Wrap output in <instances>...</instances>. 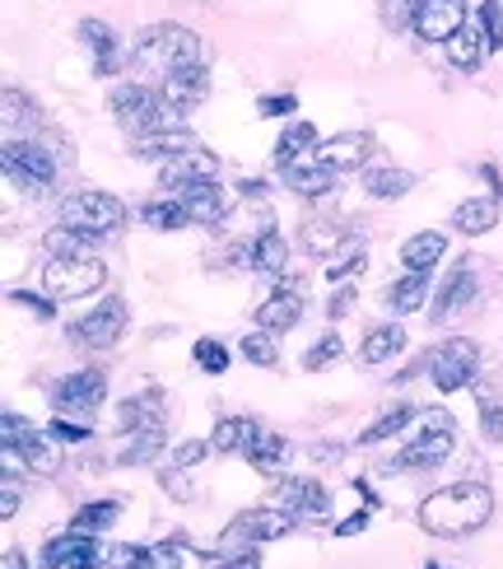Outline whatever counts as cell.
Returning a JSON list of instances; mask_svg holds the SVG:
<instances>
[{
	"instance_id": "cell-32",
	"label": "cell",
	"mask_w": 503,
	"mask_h": 569,
	"mask_svg": "<svg viewBox=\"0 0 503 569\" xmlns=\"http://www.w3.org/2000/svg\"><path fill=\"white\" fill-rule=\"evenodd\" d=\"M284 262H290V243H284V233L280 229H266L261 239L252 243V271H271L280 276Z\"/></svg>"
},
{
	"instance_id": "cell-56",
	"label": "cell",
	"mask_w": 503,
	"mask_h": 569,
	"mask_svg": "<svg viewBox=\"0 0 503 569\" xmlns=\"http://www.w3.org/2000/svg\"><path fill=\"white\" fill-rule=\"evenodd\" d=\"M294 108H299L294 93H284V99H261V103H256L261 117H284V112H294Z\"/></svg>"
},
{
	"instance_id": "cell-17",
	"label": "cell",
	"mask_w": 503,
	"mask_h": 569,
	"mask_svg": "<svg viewBox=\"0 0 503 569\" xmlns=\"http://www.w3.org/2000/svg\"><path fill=\"white\" fill-rule=\"evenodd\" d=\"M205 93H210V70L205 66H182V70H168L163 76V99L178 112H191Z\"/></svg>"
},
{
	"instance_id": "cell-7",
	"label": "cell",
	"mask_w": 503,
	"mask_h": 569,
	"mask_svg": "<svg viewBox=\"0 0 503 569\" xmlns=\"http://www.w3.org/2000/svg\"><path fill=\"white\" fill-rule=\"evenodd\" d=\"M103 280H108V267L93 252H84V257H52V262L42 267V284H47V295H52V299H84V295L99 290Z\"/></svg>"
},
{
	"instance_id": "cell-30",
	"label": "cell",
	"mask_w": 503,
	"mask_h": 569,
	"mask_svg": "<svg viewBox=\"0 0 503 569\" xmlns=\"http://www.w3.org/2000/svg\"><path fill=\"white\" fill-rule=\"evenodd\" d=\"M462 233H490L499 224V197H471L457 206V216H452Z\"/></svg>"
},
{
	"instance_id": "cell-59",
	"label": "cell",
	"mask_w": 503,
	"mask_h": 569,
	"mask_svg": "<svg viewBox=\"0 0 503 569\" xmlns=\"http://www.w3.org/2000/svg\"><path fill=\"white\" fill-rule=\"evenodd\" d=\"M364 528H369V513H354V518H345V523L335 528V532H341V537H354V532H364Z\"/></svg>"
},
{
	"instance_id": "cell-6",
	"label": "cell",
	"mask_w": 503,
	"mask_h": 569,
	"mask_svg": "<svg viewBox=\"0 0 503 569\" xmlns=\"http://www.w3.org/2000/svg\"><path fill=\"white\" fill-rule=\"evenodd\" d=\"M475 365H481V350H475L466 337H447L420 360V373L434 378L439 392H462L475 383Z\"/></svg>"
},
{
	"instance_id": "cell-26",
	"label": "cell",
	"mask_w": 503,
	"mask_h": 569,
	"mask_svg": "<svg viewBox=\"0 0 503 569\" xmlns=\"http://www.w3.org/2000/svg\"><path fill=\"white\" fill-rule=\"evenodd\" d=\"M61 439L52 435V430H47V435H29V439H23L19 448H14V453L23 458V467H29V471H38V477H52V471L61 467V448H57Z\"/></svg>"
},
{
	"instance_id": "cell-5",
	"label": "cell",
	"mask_w": 503,
	"mask_h": 569,
	"mask_svg": "<svg viewBox=\"0 0 503 569\" xmlns=\"http://www.w3.org/2000/svg\"><path fill=\"white\" fill-rule=\"evenodd\" d=\"M61 224L80 229L84 239H108V233L127 224V206L108 192H76L61 201Z\"/></svg>"
},
{
	"instance_id": "cell-60",
	"label": "cell",
	"mask_w": 503,
	"mask_h": 569,
	"mask_svg": "<svg viewBox=\"0 0 503 569\" xmlns=\"http://www.w3.org/2000/svg\"><path fill=\"white\" fill-rule=\"evenodd\" d=\"M345 308H350V290H341V295H335V303H331V313H345Z\"/></svg>"
},
{
	"instance_id": "cell-21",
	"label": "cell",
	"mask_w": 503,
	"mask_h": 569,
	"mask_svg": "<svg viewBox=\"0 0 503 569\" xmlns=\"http://www.w3.org/2000/svg\"><path fill=\"white\" fill-rule=\"evenodd\" d=\"M443 47H447V61L457 70H481V61L490 52V38H485L481 23H466V29H457Z\"/></svg>"
},
{
	"instance_id": "cell-23",
	"label": "cell",
	"mask_w": 503,
	"mask_h": 569,
	"mask_svg": "<svg viewBox=\"0 0 503 569\" xmlns=\"http://www.w3.org/2000/svg\"><path fill=\"white\" fill-rule=\"evenodd\" d=\"M280 173H284V182H290L299 197H326L331 192V178H335L318 154H308V159L290 163V169H280Z\"/></svg>"
},
{
	"instance_id": "cell-2",
	"label": "cell",
	"mask_w": 503,
	"mask_h": 569,
	"mask_svg": "<svg viewBox=\"0 0 503 569\" xmlns=\"http://www.w3.org/2000/svg\"><path fill=\"white\" fill-rule=\"evenodd\" d=\"M112 112L122 131L131 136H150V131H163V127H178V108L163 99V89H150V84H117L112 89Z\"/></svg>"
},
{
	"instance_id": "cell-35",
	"label": "cell",
	"mask_w": 503,
	"mask_h": 569,
	"mask_svg": "<svg viewBox=\"0 0 503 569\" xmlns=\"http://www.w3.org/2000/svg\"><path fill=\"white\" fill-rule=\"evenodd\" d=\"M411 173H401V169H373L369 178H364V187H369V197H378V201H396V197H405L411 192Z\"/></svg>"
},
{
	"instance_id": "cell-49",
	"label": "cell",
	"mask_w": 503,
	"mask_h": 569,
	"mask_svg": "<svg viewBox=\"0 0 503 569\" xmlns=\"http://www.w3.org/2000/svg\"><path fill=\"white\" fill-rule=\"evenodd\" d=\"M331 360H341V337H322L313 350L303 355V369H322V365H331Z\"/></svg>"
},
{
	"instance_id": "cell-18",
	"label": "cell",
	"mask_w": 503,
	"mask_h": 569,
	"mask_svg": "<svg viewBox=\"0 0 503 569\" xmlns=\"http://www.w3.org/2000/svg\"><path fill=\"white\" fill-rule=\"evenodd\" d=\"M373 154V136H364V131H345V136H331L326 146H318V159L326 163L331 173H350V169H359Z\"/></svg>"
},
{
	"instance_id": "cell-10",
	"label": "cell",
	"mask_w": 503,
	"mask_h": 569,
	"mask_svg": "<svg viewBox=\"0 0 503 569\" xmlns=\"http://www.w3.org/2000/svg\"><path fill=\"white\" fill-rule=\"evenodd\" d=\"M122 331H127V299L108 295L99 308H93V313H84L76 322V341L89 346V350H108V346H117Z\"/></svg>"
},
{
	"instance_id": "cell-11",
	"label": "cell",
	"mask_w": 503,
	"mask_h": 569,
	"mask_svg": "<svg viewBox=\"0 0 503 569\" xmlns=\"http://www.w3.org/2000/svg\"><path fill=\"white\" fill-rule=\"evenodd\" d=\"M290 518H294V513H284V509H275V505L248 509V513H238L233 523H229L224 547H256V541H275V537H284V532L294 528Z\"/></svg>"
},
{
	"instance_id": "cell-33",
	"label": "cell",
	"mask_w": 503,
	"mask_h": 569,
	"mask_svg": "<svg viewBox=\"0 0 503 569\" xmlns=\"http://www.w3.org/2000/svg\"><path fill=\"white\" fill-rule=\"evenodd\" d=\"M411 420H415V407H405V401H396V407H388V411H382V416L369 425L364 435H359V443H382V439H396V435H401Z\"/></svg>"
},
{
	"instance_id": "cell-58",
	"label": "cell",
	"mask_w": 503,
	"mask_h": 569,
	"mask_svg": "<svg viewBox=\"0 0 503 569\" xmlns=\"http://www.w3.org/2000/svg\"><path fill=\"white\" fill-rule=\"evenodd\" d=\"M210 569H261V560H256V551L248 547V551H238V556H229V560H220V565H210Z\"/></svg>"
},
{
	"instance_id": "cell-55",
	"label": "cell",
	"mask_w": 503,
	"mask_h": 569,
	"mask_svg": "<svg viewBox=\"0 0 503 569\" xmlns=\"http://www.w3.org/2000/svg\"><path fill=\"white\" fill-rule=\"evenodd\" d=\"M52 435H57L61 443H80V439H89V425H76V420L57 416V420H52Z\"/></svg>"
},
{
	"instance_id": "cell-19",
	"label": "cell",
	"mask_w": 503,
	"mask_h": 569,
	"mask_svg": "<svg viewBox=\"0 0 503 569\" xmlns=\"http://www.w3.org/2000/svg\"><path fill=\"white\" fill-rule=\"evenodd\" d=\"M178 197H182V206L191 210V224H220V220L229 216V197H224V187L214 182V178L182 187Z\"/></svg>"
},
{
	"instance_id": "cell-54",
	"label": "cell",
	"mask_w": 503,
	"mask_h": 569,
	"mask_svg": "<svg viewBox=\"0 0 503 569\" xmlns=\"http://www.w3.org/2000/svg\"><path fill=\"white\" fill-rule=\"evenodd\" d=\"M331 509V490L318 486V481H308V500H303V513H313V518H326Z\"/></svg>"
},
{
	"instance_id": "cell-13",
	"label": "cell",
	"mask_w": 503,
	"mask_h": 569,
	"mask_svg": "<svg viewBox=\"0 0 503 569\" xmlns=\"http://www.w3.org/2000/svg\"><path fill=\"white\" fill-rule=\"evenodd\" d=\"M108 556H99V541L93 532L70 528L66 537H52L42 551V569H99Z\"/></svg>"
},
{
	"instance_id": "cell-51",
	"label": "cell",
	"mask_w": 503,
	"mask_h": 569,
	"mask_svg": "<svg viewBox=\"0 0 503 569\" xmlns=\"http://www.w3.org/2000/svg\"><path fill=\"white\" fill-rule=\"evenodd\" d=\"M0 430H6V448H19L23 439L33 435V425L19 420V411H6V416H0Z\"/></svg>"
},
{
	"instance_id": "cell-29",
	"label": "cell",
	"mask_w": 503,
	"mask_h": 569,
	"mask_svg": "<svg viewBox=\"0 0 503 569\" xmlns=\"http://www.w3.org/2000/svg\"><path fill=\"white\" fill-rule=\"evenodd\" d=\"M308 154H318V131L308 122H290V127H284V136L275 140V163H280V169H290V163H299Z\"/></svg>"
},
{
	"instance_id": "cell-24",
	"label": "cell",
	"mask_w": 503,
	"mask_h": 569,
	"mask_svg": "<svg viewBox=\"0 0 503 569\" xmlns=\"http://www.w3.org/2000/svg\"><path fill=\"white\" fill-rule=\"evenodd\" d=\"M163 420V397L159 392H140V397H127L117 407V425L131 435V430H159Z\"/></svg>"
},
{
	"instance_id": "cell-62",
	"label": "cell",
	"mask_w": 503,
	"mask_h": 569,
	"mask_svg": "<svg viewBox=\"0 0 503 569\" xmlns=\"http://www.w3.org/2000/svg\"><path fill=\"white\" fill-rule=\"evenodd\" d=\"M429 569H434V565H429Z\"/></svg>"
},
{
	"instance_id": "cell-34",
	"label": "cell",
	"mask_w": 503,
	"mask_h": 569,
	"mask_svg": "<svg viewBox=\"0 0 503 569\" xmlns=\"http://www.w3.org/2000/svg\"><path fill=\"white\" fill-rule=\"evenodd\" d=\"M401 346H405V331L396 322H382V327H373L369 337H364V360L369 365H382V360H392Z\"/></svg>"
},
{
	"instance_id": "cell-45",
	"label": "cell",
	"mask_w": 503,
	"mask_h": 569,
	"mask_svg": "<svg viewBox=\"0 0 503 569\" xmlns=\"http://www.w3.org/2000/svg\"><path fill=\"white\" fill-rule=\"evenodd\" d=\"M191 355H197V365H201L205 373H224V369H229V350L214 341V337H201Z\"/></svg>"
},
{
	"instance_id": "cell-39",
	"label": "cell",
	"mask_w": 503,
	"mask_h": 569,
	"mask_svg": "<svg viewBox=\"0 0 503 569\" xmlns=\"http://www.w3.org/2000/svg\"><path fill=\"white\" fill-rule=\"evenodd\" d=\"M248 458H252L256 471H280L284 462H290V443H284L280 435H261V439L252 443V453H248Z\"/></svg>"
},
{
	"instance_id": "cell-52",
	"label": "cell",
	"mask_w": 503,
	"mask_h": 569,
	"mask_svg": "<svg viewBox=\"0 0 503 569\" xmlns=\"http://www.w3.org/2000/svg\"><path fill=\"white\" fill-rule=\"evenodd\" d=\"M145 569H182V556H178L173 541H159V547H150Z\"/></svg>"
},
{
	"instance_id": "cell-8",
	"label": "cell",
	"mask_w": 503,
	"mask_h": 569,
	"mask_svg": "<svg viewBox=\"0 0 503 569\" xmlns=\"http://www.w3.org/2000/svg\"><path fill=\"white\" fill-rule=\"evenodd\" d=\"M452 443H457L452 420L447 416H429V425L392 458V467H401V471H434V467H443L452 458Z\"/></svg>"
},
{
	"instance_id": "cell-1",
	"label": "cell",
	"mask_w": 503,
	"mask_h": 569,
	"mask_svg": "<svg viewBox=\"0 0 503 569\" xmlns=\"http://www.w3.org/2000/svg\"><path fill=\"white\" fill-rule=\"evenodd\" d=\"M490 513H494V495L481 481H457L434 490L420 505V528L434 537H466V532H481L490 523Z\"/></svg>"
},
{
	"instance_id": "cell-44",
	"label": "cell",
	"mask_w": 503,
	"mask_h": 569,
	"mask_svg": "<svg viewBox=\"0 0 503 569\" xmlns=\"http://www.w3.org/2000/svg\"><path fill=\"white\" fill-rule=\"evenodd\" d=\"M303 500H308V481H299V477L275 481V509H284V513H303Z\"/></svg>"
},
{
	"instance_id": "cell-3",
	"label": "cell",
	"mask_w": 503,
	"mask_h": 569,
	"mask_svg": "<svg viewBox=\"0 0 503 569\" xmlns=\"http://www.w3.org/2000/svg\"><path fill=\"white\" fill-rule=\"evenodd\" d=\"M135 61L159 66L163 76L168 70H182V66H201V38L182 29V23H154L135 38Z\"/></svg>"
},
{
	"instance_id": "cell-38",
	"label": "cell",
	"mask_w": 503,
	"mask_h": 569,
	"mask_svg": "<svg viewBox=\"0 0 503 569\" xmlns=\"http://www.w3.org/2000/svg\"><path fill=\"white\" fill-rule=\"evenodd\" d=\"M89 243H93V239H84L80 229H66V224L47 229V239H42L47 257H84V252H89Z\"/></svg>"
},
{
	"instance_id": "cell-40",
	"label": "cell",
	"mask_w": 503,
	"mask_h": 569,
	"mask_svg": "<svg viewBox=\"0 0 503 569\" xmlns=\"http://www.w3.org/2000/svg\"><path fill=\"white\" fill-rule=\"evenodd\" d=\"M117 518H122V505H117V500H99V505H84L70 528H80V532H108Z\"/></svg>"
},
{
	"instance_id": "cell-36",
	"label": "cell",
	"mask_w": 503,
	"mask_h": 569,
	"mask_svg": "<svg viewBox=\"0 0 503 569\" xmlns=\"http://www.w3.org/2000/svg\"><path fill=\"white\" fill-rule=\"evenodd\" d=\"M345 239H350V233H341V229L326 224V220H308L303 224V248L313 252V257H331Z\"/></svg>"
},
{
	"instance_id": "cell-25",
	"label": "cell",
	"mask_w": 503,
	"mask_h": 569,
	"mask_svg": "<svg viewBox=\"0 0 503 569\" xmlns=\"http://www.w3.org/2000/svg\"><path fill=\"white\" fill-rule=\"evenodd\" d=\"M256 439H261V430H256V420H248V416H224L220 425H214V435H210V443L220 448V453H252Z\"/></svg>"
},
{
	"instance_id": "cell-15",
	"label": "cell",
	"mask_w": 503,
	"mask_h": 569,
	"mask_svg": "<svg viewBox=\"0 0 503 569\" xmlns=\"http://www.w3.org/2000/svg\"><path fill=\"white\" fill-rule=\"evenodd\" d=\"M214 169H220V159H214L210 150H201V146H197V150H182V154H173V159H163L159 187H168V197H178L182 187L214 178Z\"/></svg>"
},
{
	"instance_id": "cell-57",
	"label": "cell",
	"mask_w": 503,
	"mask_h": 569,
	"mask_svg": "<svg viewBox=\"0 0 503 569\" xmlns=\"http://www.w3.org/2000/svg\"><path fill=\"white\" fill-rule=\"evenodd\" d=\"M10 303H23V308H33L38 318H52V303H42L38 295H29V290H10Z\"/></svg>"
},
{
	"instance_id": "cell-27",
	"label": "cell",
	"mask_w": 503,
	"mask_h": 569,
	"mask_svg": "<svg viewBox=\"0 0 503 569\" xmlns=\"http://www.w3.org/2000/svg\"><path fill=\"white\" fill-rule=\"evenodd\" d=\"M429 299V271H405L401 280L388 284V295H382V303L392 308V313H415V308H424Z\"/></svg>"
},
{
	"instance_id": "cell-4",
	"label": "cell",
	"mask_w": 503,
	"mask_h": 569,
	"mask_svg": "<svg viewBox=\"0 0 503 569\" xmlns=\"http://www.w3.org/2000/svg\"><path fill=\"white\" fill-rule=\"evenodd\" d=\"M0 163H6V178L19 187V192H29V197H42L47 187L57 182V154L38 146V140H6L0 146Z\"/></svg>"
},
{
	"instance_id": "cell-31",
	"label": "cell",
	"mask_w": 503,
	"mask_h": 569,
	"mask_svg": "<svg viewBox=\"0 0 503 569\" xmlns=\"http://www.w3.org/2000/svg\"><path fill=\"white\" fill-rule=\"evenodd\" d=\"M140 220H145L150 229H159V233H168V229L191 224V210L182 206V197H159V201L140 206Z\"/></svg>"
},
{
	"instance_id": "cell-37",
	"label": "cell",
	"mask_w": 503,
	"mask_h": 569,
	"mask_svg": "<svg viewBox=\"0 0 503 569\" xmlns=\"http://www.w3.org/2000/svg\"><path fill=\"white\" fill-rule=\"evenodd\" d=\"M159 448H163V430H135V435L127 439V448H122V458H117V462H127V467H145V462H154V458H159Z\"/></svg>"
},
{
	"instance_id": "cell-28",
	"label": "cell",
	"mask_w": 503,
	"mask_h": 569,
	"mask_svg": "<svg viewBox=\"0 0 503 569\" xmlns=\"http://www.w3.org/2000/svg\"><path fill=\"white\" fill-rule=\"evenodd\" d=\"M447 252V239L443 233H434V229H424V233H415V239H405L401 243V262H405V271H434V262Z\"/></svg>"
},
{
	"instance_id": "cell-9",
	"label": "cell",
	"mask_w": 503,
	"mask_h": 569,
	"mask_svg": "<svg viewBox=\"0 0 503 569\" xmlns=\"http://www.w3.org/2000/svg\"><path fill=\"white\" fill-rule=\"evenodd\" d=\"M103 397H108V378L99 369H80L57 383L52 407H57V416H93L103 407Z\"/></svg>"
},
{
	"instance_id": "cell-16",
	"label": "cell",
	"mask_w": 503,
	"mask_h": 569,
	"mask_svg": "<svg viewBox=\"0 0 503 569\" xmlns=\"http://www.w3.org/2000/svg\"><path fill=\"white\" fill-rule=\"evenodd\" d=\"M80 42H84V52L93 57V70H99V76H117V70H122V38L112 33V23L84 19L80 23Z\"/></svg>"
},
{
	"instance_id": "cell-47",
	"label": "cell",
	"mask_w": 503,
	"mask_h": 569,
	"mask_svg": "<svg viewBox=\"0 0 503 569\" xmlns=\"http://www.w3.org/2000/svg\"><path fill=\"white\" fill-rule=\"evenodd\" d=\"M415 10H420V0H382V19H388V29H405V23H415Z\"/></svg>"
},
{
	"instance_id": "cell-42",
	"label": "cell",
	"mask_w": 503,
	"mask_h": 569,
	"mask_svg": "<svg viewBox=\"0 0 503 569\" xmlns=\"http://www.w3.org/2000/svg\"><path fill=\"white\" fill-rule=\"evenodd\" d=\"M19 122L33 127V122H38V103L29 99V93H19V89L10 84V89H6V127H19Z\"/></svg>"
},
{
	"instance_id": "cell-53",
	"label": "cell",
	"mask_w": 503,
	"mask_h": 569,
	"mask_svg": "<svg viewBox=\"0 0 503 569\" xmlns=\"http://www.w3.org/2000/svg\"><path fill=\"white\" fill-rule=\"evenodd\" d=\"M214 443H201V439H187V443H178L173 448V467H197L205 453H210Z\"/></svg>"
},
{
	"instance_id": "cell-41",
	"label": "cell",
	"mask_w": 503,
	"mask_h": 569,
	"mask_svg": "<svg viewBox=\"0 0 503 569\" xmlns=\"http://www.w3.org/2000/svg\"><path fill=\"white\" fill-rule=\"evenodd\" d=\"M359 267H364V243H359V239H345L341 248L326 257V280H345V276H354Z\"/></svg>"
},
{
	"instance_id": "cell-48",
	"label": "cell",
	"mask_w": 503,
	"mask_h": 569,
	"mask_svg": "<svg viewBox=\"0 0 503 569\" xmlns=\"http://www.w3.org/2000/svg\"><path fill=\"white\" fill-rule=\"evenodd\" d=\"M481 29H485L490 47H503V0H485L481 6Z\"/></svg>"
},
{
	"instance_id": "cell-14",
	"label": "cell",
	"mask_w": 503,
	"mask_h": 569,
	"mask_svg": "<svg viewBox=\"0 0 503 569\" xmlns=\"http://www.w3.org/2000/svg\"><path fill=\"white\" fill-rule=\"evenodd\" d=\"M411 29L424 42H447L457 29H466V0H420Z\"/></svg>"
},
{
	"instance_id": "cell-50",
	"label": "cell",
	"mask_w": 503,
	"mask_h": 569,
	"mask_svg": "<svg viewBox=\"0 0 503 569\" xmlns=\"http://www.w3.org/2000/svg\"><path fill=\"white\" fill-rule=\"evenodd\" d=\"M145 556H150V547H112L108 565L112 569H145Z\"/></svg>"
},
{
	"instance_id": "cell-61",
	"label": "cell",
	"mask_w": 503,
	"mask_h": 569,
	"mask_svg": "<svg viewBox=\"0 0 503 569\" xmlns=\"http://www.w3.org/2000/svg\"><path fill=\"white\" fill-rule=\"evenodd\" d=\"M6 569H23V556L19 551H6Z\"/></svg>"
},
{
	"instance_id": "cell-46",
	"label": "cell",
	"mask_w": 503,
	"mask_h": 569,
	"mask_svg": "<svg viewBox=\"0 0 503 569\" xmlns=\"http://www.w3.org/2000/svg\"><path fill=\"white\" fill-rule=\"evenodd\" d=\"M481 435L490 443H503V401H494L490 392H481Z\"/></svg>"
},
{
	"instance_id": "cell-22",
	"label": "cell",
	"mask_w": 503,
	"mask_h": 569,
	"mask_svg": "<svg viewBox=\"0 0 503 569\" xmlns=\"http://www.w3.org/2000/svg\"><path fill=\"white\" fill-rule=\"evenodd\" d=\"M182 150H197V136H191L187 127H163V131H150V136H135L140 159H173Z\"/></svg>"
},
{
	"instance_id": "cell-20",
	"label": "cell",
	"mask_w": 503,
	"mask_h": 569,
	"mask_svg": "<svg viewBox=\"0 0 503 569\" xmlns=\"http://www.w3.org/2000/svg\"><path fill=\"white\" fill-rule=\"evenodd\" d=\"M303 318V290L299 284H280V290L256 308V327L261 331H290Z\"/></svg>"
},
{
	"instance_id": "cell-43",
	"label": "cell",
	"mask_w": 503,
	"mask_h": 569,
	"mask_svg": "<svg viewBox=\"0 0 503 569\" xmlns=\"http://www.w3.org/2000/svg\"><path fill=\"white\" fill-rule=\"evenodd\" d=\"M243 360H252V365H261V369H271L275 360H280V350H275V341H271V331H256V337H243Z\"/></svg>"
},
{
	"instance_id": "cell-12",
	"label": "cell",
	"mask_w": 503,
	"mask_h": 569,
	"mask_svg": "<svg viewBox=\"0 0 503 569\" xmlns=\"http://www.w3.org/2000/svg\"><path fill=\"white\" fill-rule=\"evenodd\" d=\"M475 290H481V280H475V267H471V257H466V262L452 267L447 280L439 284L434 303H429V322H452L457 313H466L471 299H475Z\"/></svg>"
}]
</instances>
